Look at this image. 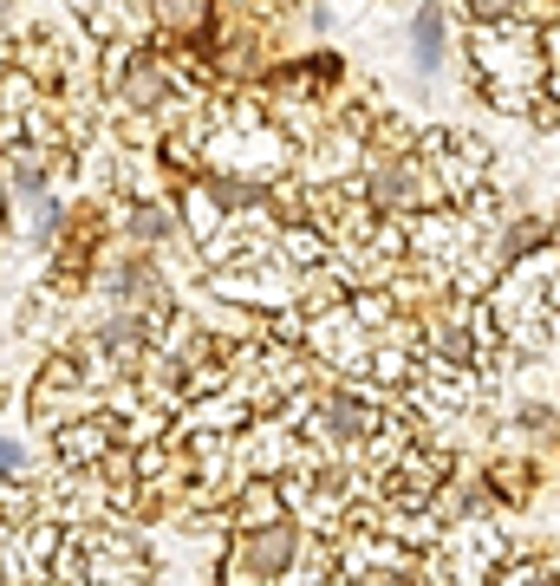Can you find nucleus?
Returning a JSON list of instances; mask_svg holds the SVG:
<instances>
[{
    "mask_svg": "<svg viewBox=\"0 0 560 586\" xmlns=\"http://www.w3.org/2000/svg\"><path fill=\"white\" fill-rule=\"evenodd\" d=\"M293 561V528H268L248 554H241V574H280Z\"/></svg>",
    "mask_w": 560,
    "mask_h": 586,
    "instance_id": "1",
    "label": "nucleus"
},
{
    "mask_svg": "<svg viewBox=\"0 0 560 586\" xmlns=\"http://www.w3.org/2000/svg\"><path fill=\"white\" fill-rule=\"evenodd\" d=\"M131 98H138V105H150V98H157V73H150V66H138V73H131Z\"/></svg>",
    "mask_w": 560,
    "mask_h": 586,
    "instance_id": "3",
    "label": "nucleus"
},
{
    "mask_svg": "<svg viewBox=\"0 0 560 586\" xmlns=\"http://www.w3.org/2000/svg\"><path fill=\"white\" fill-rule=\"evenodd\" d=\"M437 53H443V20L437 13H418V59L437 66Z\"/></svg>",
    "mask_w": 560,
    "mask_h": 586,
    "instance_id": "2",
    "label": "nucleus"
},
{
    "mask_svg": "<svg viewBox=\"0 0 560 586\" xmlns=\"http://www.w3.org/2000/svg\"><path fill=\"white\" fill-rule=\"evenodd\" d=\"M13 463H20V449H7V443H0V469H13Z\"/></svg>",
    "mask_w": 560,
    "mask_h": 586,
    "instance_id": "4",
    "label": "nucleus"
},
{
    "mask_svg": "<svg viewBox=\"0 0 560 586\" xmlns=\"http://www.w3.org/2000/svg\"><path fill=\"white\" fill-rule=\"evenodd\" d=\"M476 13H502V0H476Z\"/></svg>",
    "mask_w": 560,
    "mask_h": 586,
    "instance_id": "5",
    "label": "nucleus"
}]
</instances>
